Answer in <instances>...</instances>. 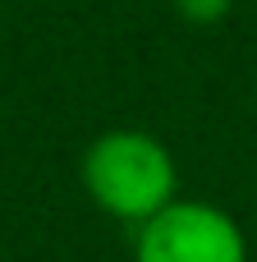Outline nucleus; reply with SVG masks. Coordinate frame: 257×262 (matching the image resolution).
I'll return each mask as SVG.
<instances>
[{
	"label": "nucleus",
	"mask_w": 257,
	"mask_h": 262,
	"mask_svg": "<svg viewBox=\"0 0 257 262\" xmlns=\"http://www.w3.org/2000/svg\"><path fill=\"white\" fill-rule=\"evenodd\" d=\"M133 262H248L239 221L202 198H175L147 226H138Z\"/></svg>",
	"instance_id": "2"
},
{
	"label": "nucleus",
	"mask_w": 257,
	"mask_h": 262,
	"mask_svg": "<svg viewBox=\"0 0 257 262\" xmlns=\"http://www.w3.org/2000/svg\"><path fill=\"white\" fill-rule=\"evenodd\" d=\"M175 157L147 129H106L83 152V189L87 198L129 226H147L156 212L175 203Z\"/></svg>",
	"instance_id": "1"
},
{
	"label": "nucleus",
	"mask_w": 257,
	"mask_h": 262,
	"mask_svg": "<svg viewBox=\"0 0 257 262\" xmlns=\"http://www.w3.org/2000/svg\"><path fill=\"white\" fill-rule=\"evenodd\" d=\"M230 5L235 0H175V9H179V18H189V23H216V18H225L230 14Z\"/></svg>",
	"instance_id": "3"
}]
</instances>
